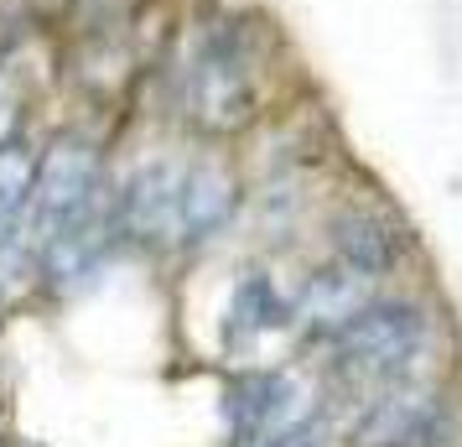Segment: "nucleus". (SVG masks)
<instances>
[{
  "instance_id": "obj_1",
  "label": "nucleus",
  "mask_w": 462,
  "mask_h": 447,
  "mask_svg": "<svg viewBox=\"0 0 462 447\" xmlns=\"http://www.w3.org/2000/svg\"><path fill=\"white\" fill-rule=\"evenodd\" d=\"M94 209H99V151L79 135L52 141L47 156L37 162V188H32L37 245L94 235Z\"/></svg>"
},
{
  "instance_id": "obj_2",
  "label": "nucleus",
  "mask_w": 462,
  "mask_h": 447,
  "mask_svg": "<svg viewBox=\"0 0 462 447\" xmlns=\"http://www.w3.org/2000/svg\"><path fill=\"white\" fill-rule=\"evenodd\" d=\"M333 339L348 364L369 369V375H395L426 343V312L411 302H364Z\"/></svg>"
},
{
  "instance_id": "obj_3",
  "label": "nucleus",
  "mask_w": 462,
  "mask_h": 447,
  "mask_svg": "<svg viewBox=\"0 0 462 447\" xmlns=\"http://www.w3.org/2000/svg\"><path fill=\"white\" fill-rule=\"evenodd\" d=\"M188 109L192 120L213 135H229V130H245L254 115V79H250V63H245V52L229 42V37H218L208 42V52L198 58L188 79Z\"/></svg>"
},
{
  "instance_id": "obj_4",
  "label": "nucleus",
  "mask_w": 462,
  "mask_h": 447,
  "mask_svg": "<svg viewBox=\"0 0 462 447\" xmlns=\"http://www.w3.org/2000/svg\"><path fill=\"white\" fill-rule=\"evenodd\" d=\"M120 224L146 245H182V167L146 162L141 172H130L120 192Z\"/></svg>"
},
{
  "instance_id": "obj_5",
  "label": "nucleus",
  "mask_w": 462,
  "mask_h": 447,
  "mask_svg": "<svg viewBox=\"0 0 462 447\" xmlns=\"http://www.w3.org/2000/svg\"><path fill=\"white\" fill-rule=\"evenodd\" d=\"M239 209V182L218 162L182 167V239H203L224 229Z\"/></svg>"
},
{
  "instance_id": "obj_6",
  "label": "nucleus",
  "mask_w": 462,
  "mask_h": 447,
  "mask_svg": "<svg viewBox=\"0 0 462 447\" xmlns=\"http://www.w3.org/2000/svg\"><path fill=\"white\" fill-rule=\"evenodd\" d=\"M333 245H337V260L354 265L358 276H384V271H395L400 250H405V235L390 219L358 209V213H343L333 224Z\"/></svg>"
},
{
  "instance_id": "obj_7",
  "label": "nucleus",
  "mask_w": 462,
  "mask_h": 447,
  "mask_svg": "<svg viewBox=\"0 0 462 447\" xmlns=\"http://www.w3.org/2000/svg\"><path fill=\"white\" fill-rule=\"evenodd\" d=\"M437 422H441V411L431 396H390V401H379L369 411L358 442L364 447H416L437 432Z\"/></svg>"
},
{
  "instance_id": "obj_8",
  "label": "nucleus",
  "mask_w": 462,
  "mask_h": 447,
  "mask_svg": "<svg viewBox=\"0 0 462 447\" xmlns=\"http://www.w3.org/2000/svg\"><path fill=\"white\" fill-rule=\"evenodd\" d=\"M364 286H369V276H358L354 265H343V260H337V271H317V276L307 281V292H301V312H307V322L337 333V328L354 318L364 302H369V297H364Z\"/></svg>"
},
{
  "instance_id": "obj_9",
  "label": "nucleus",
  "mask_w": 462,
  "mask_h": 447,
  "mask_svg": "<svg viewBox=\"0 0 462 447\" xmlns=\"http://www.w3.org/2000/svg\"><path fill=\"white\" fill-rule=\"evenodd\" d=\"M291 396H296V385L286 375H254V380H245L229 396V416L239 432H265L275 416H286Z\"/></svg>"
},
{
  "instance_id": "obj_10",
  "label": "nucleus",
  "mask_w": 462,
  "mask_h": 447,
  "mask_svg": "<svg viewBox=\"0 0 462 447\" xmlns=\"http://www.w3.org/2000/svg\"><path fill=\"white\" fill-rule=\"evenodd\" d=\"M32 188H37V156L16 135L0 141V229L32 209Z\"/></svg>"
},
{
  "instance_id": "obj_11",
  "label": "nucleus",
  "mask_w": 462,
  "mask_h": 447,
  "mask_svg": "<svg viewBox=\"0 0 462 447\" xmlns=\"http://www.w3.org/2000/svg\"><path fill=\"white\" fill-rule=\"evenodd\" d=\"M234 322H239V328H254V333L286 322V302H281V292L271 286V276L239 281V292H234Z\"/></svg>"
},
{
  "instance_id": "obj_12",
  "label": "nucleus",
  "mask_w": 462,
  "mask_h": 447,
  "mask_svg": "<svg viewBox=\"0 0 462 447\" xmlns=\"http://www.w3.org/2000/svg\"><path fill=\"white\" fill-rule=\"evenodd\" d=\"M254 447H322V426L301 422V426H281L271 437H260Z\"/></svg>"
},
{
  "instance_id": "obj_13",
  "label": "nucleus",
  "mask_w": 462,
  "mask_h": 447,
  "mask_svg": "<svg viewBox=\"0 0 462 447\" xmlns=\"http://www.w3.org/2000/svg\"><path fill=\"white\" fill-rule=\"evenodd\" d=\"M11 126H16V94H11L5 73H0V141H11Z\"/></svg>"
}]
</instances>
